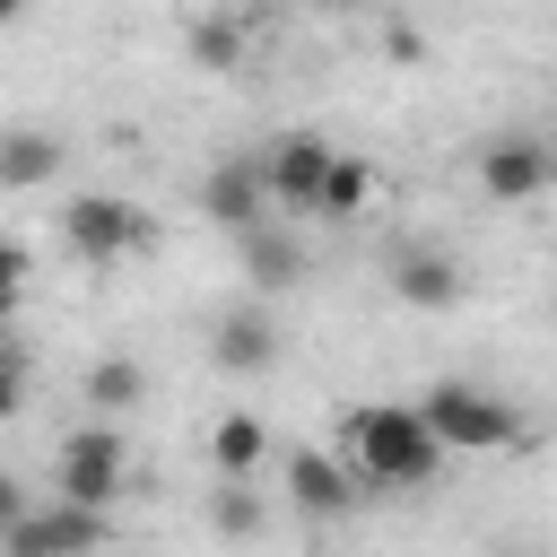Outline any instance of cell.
<instances>
[{"label":"cell","mask_w":557,"mask_h":557,"mask_svg":"<svg viewBox=\"0 0 557 557\" xmlns=\"http://www.w3.org/2000/svg\"><path fill=\"white\" fill-rule=\"evenodd\" d=\"M183 52H191L209 78H235V70L252 61V35H244V17L209 9V17H191V26H183Z\"/></svg>","instance_id":"2e32d148"},{"label":"cell","mask_w":557,"mask_h":557,"mask_svg":"<svg viewBox=\"0 0 557 557\" xmlns=\"http://www.w3.org/2000/svg\"><path fill=\"white\" fill-rule=\"evenodd\" d=\"M61 244H70V261L104 270V261H122V252H148L157 226H148L122 191H70V200H61Z\"/></svg>","instance_id":"3957f363"},{"label":"cell","mask_w":557,"mask_h":557,"mask_svg":"<svg viewBox=\"0 0 557 557\" xmlns=\"http://www.w3.org/2000/svg\"><path fill=\"white\" fill-rule=\"evenodd\" d=\"M235 252H244V278H252V287H296V278H305V244H296L278 218H252V226L235 235Z\"/></svg>","instance_id":"4fadbf2b"},{"label":"cell","mask_w":557,"mask_h":557,"mask_svg":"<svg viewBox=\"0 0 557 557\" xmlns=\"http://www.w3.org/2000/svg\"><path fill=\"white\" fill-rule=\"evenodd\" d=\"M17 409H26V374H17V366H0V426H9Z\"/></svg>","instance_id":"7402d4cb"},{"label":"cell","mask_w":557,"mask_h":557,"mask_svg":"<svg viewBox=\"0 0 557 557\" xmlns=\"http://www.w3.org/2000/svg\"><path fill=\"white\" fill-rule=\"evenodd\" d=\"M26 505H35V496H26V479H17V470H0V531H9Z\"/></svg>","instance_id":"44dd1931"},{"label":"cell","mask_w":557,"mask_h":557,"mask_svg":"<svg viewBox=\"0 0 557 557\" xmlns=\"http://www.w3.org/2000/svg\"><path fill=\"white\" fill-rule=\"evenodd\" d=\"M261 461H270V426H261L252 409H226V418L209 426V470H218V479H252Z\"/></svg>","instance_id":"e0dca14e"},{"label":"cell","mask_w":557,"mask_h":557,"mask_svg":"<svg viewBox=\"0 0 557 557\" xmlns=\"http://www.w3.org/2000/svg\"><path fill=\"white\" fill-rule=\"evenodd\" d=\"M278 348H287V339H278V313H270L261 296H252V305H226V313L209 322V366H218V374H270Z\"/></svg>","instance_id":"ba28073f"},{"label":"cell","mask_w":557,"mask_h":557,"mask_svg":"<svg viewBox=\"0 0 557 557\" xmlns=\"http://www.w3.org/2000/svg\"><path fill=\"white\" fill-rule=\"evenodd\" d=\"M322 165H331V139H313V131H278V148H261L270 209H313V191H322Z\"/></svg>","instance_id":"9c48e42d"},{"label":"cell","mask_w":557,"mask_h":557,"mask_svg":"<svg viewBox=\"0 0 557 557\" xmlns=\"http://www.w3.org/2000/svg\"><path fill=\"white\" fill-rule=\"evenodd\" d=\"M200 209H209V226H226V235H244L252 218H270L261 157H226V165H209V174H200Z\"/></svg>","instance_id":"30bf717a"},{"label":"cell","mask_w":557,"mask_h":557,"mask_svg":"<svg viewBox=\"0 0 557 557\" xmlns=\"http://www.w3.org/2000/svg\"><path fill=\"white\" fill-rule=\"evenodd\" d=\"M61 165H70V148L52 131H0V191H44V183H61Z\"/></svg>","instance_id":"9a60e30c"},{"label":"cell","mask_w":557,"mask_h":557,"mask_svg":"<svg viewBox=\"0 0 557 557\" xmlns=\"http://www.w3.org/2000/svg\"><path fill=\"white\" fill-rule=\"evenodd\" d=\"M26 278H35V252H26L17 235H0V322L26 305Z\"/></svg>","instance_id":"d6986e66"},{"label":"cell","mask_w":557,"mask_h":557,"mask_svg":"<svg viewBox=\"0 0 557 557\" xmlns=\"http://www.w3.org/2000/svg\"><path fill=\"white\" fill-rule=\"evenodd\" d=\"M278 479H287V505L313 513V522H339V513L366 505V479L348 470V453H313V444H296V453L278 461Z\"/></svg>","instance_id":"52a82bcc"},{"label":"cell","mask_w":557,"mask_h":557,"mask_svg":"<svg viewBox=\"0 0 557 557\" xmlns=\"http://www.w3.org/2000/svg\"><path fill=\"white\" fill-rule=\"evenodd\" d=\"M383 52H392V61H426V35H418V26H400V17H392V26H383Z\"/></svg>","instance_id":"ffe728a7"},{"label":"cell","mask_w":557,"mask_h":557,"mask_svg":"<svg viewBox=\"0 0 557 557\" xmlns=\"http://www.w3.org/2000/svg\"><path fill=\"white\" fill-rule=\"evenodd\" d=\"M339 453L366 487H435L444 479V444L418 418V400H357L339 409Z\"/></svg>","instance_id":"6da1fadb"},{"label":"cell","mask_w":557,"mask_h":557,"mask_svg":"<svg viewBox=\"0 0 557 557\" xmlns=\"http://www.w3.org/2000/svg\"><path fill=\"white\" fill-rule=\"evenodd\" d=\"M548 183H557V148H548V139L496 131V139L479 148V191H487V209H522V200H540Z\"/></svg>","instance_id":"5b68a950"},{"label":"cell","mask_w":557,"mask_h":557,"mask_svg":"<svg viewBox=\"0 0 557 557\" xmlns=\"http://www.w3.org/2000/svg\"><path fill=\"white\" fill-rule=\"evenodd\" d=\"M374 200H383V174H374V157H339V148H331V165H322V191H313V218H339V226H357V218H374Z\"/></svg>","instance_id":"8fae6325"},{"label":"cell","mask_w":557,"mask_h":557,"mask_svg":"<svg viewBox=\"0 0 557 557\" xmlns=\"http://www.w3.org/2000/svg\"><path fill=\"white\" fill-rule=\"evenodd\" d=\"M52 479H61L70 505H113V496L131 487V444H122V426H70L61 453H52Z\"/></svg>","instance_id":"277c9868"},{"label":"cell","mask_w":557,"mask_h":557,"mask_svg":"<svg viewBox=\"0 0 557 557\" xmlns=\"http://www.w3.org/2000/svg\"><path fill=\"white\" fill-rule=\"evenodd\" d=\"M17 17H26V0H0V26H17Z\"/></svg>","instance_id":"cb8c5ba5"},{"label":"cell","mask_w":557,"mask_h":557,"mask_svg":"<svg viewBox=\"0 0 557 557\" xmlns=\"http://www.w3.org/2000/svg\"><path fill=\"white\" fill-rule=\"evenodd\" d=\"M418 418L435 426L444 453H513L522 444V409L487 383H435V392H418Z\"/></svg>","instance_id":"7a4b0ae2"},{"label":"cell","mask_w":557,"mask_h":557,"mask_svg":"<svg viewBox=\"0 0 557 557\" xmlns=\"http://www.w3.org/2000/svg\"><path fill=\"white\" fill-rule=\"evenodd\" d=\"M392 296H400V305H418V313H444V305H461V261H453V252H435V244H426V252L409 244V252L392 261Z\"/></svg>","instance_id":"7c38bea8"},{"label":"cell","mask_w":557,"mask_h":557,"mask_svg":"<svg viewBox=\"0 0 557 557\" xmlns=\"http://www.w3.org/2000/svg\"><path fill=\"white\" fill-rule=\"evenodd\" d=\"M104 540H113V513H104V505H70V496L44 505V513L26 505V513L0 531L9 557H70V548H104Z\"/></svg>","instance_id":"8992f818"},{"label":"cell","mask_w":557,"mask_h":557,"mask_svg":"<svg viewBox=\"0 0 557 557\" xmlns=\"http://www.w3.org/2000/svg\"><path fill=\"white\" fill-rule=\"evenodd\" d=\"M261 522H270V513H261V496H252L244 479H226V487H209V531H218V540H252Z\"/></svg>","instance_id":"ac0fdd59"},{"label":"cell","mask_w":557,"mask_h":557,"mask_svg":"<svg viewBox=\"0 0 557 557\" xmlns=\"http://www.w3.org/2000/svg\"><path fill=\"white\" fill-rule=\"evenodd\" d=\"M78 392H87V409H96V418H131V409L148 400V366H139L131 348H104V357L78 374Z\"/></svg>","instance_id":"5bb4252c"},{"label":"cell","mask_w":557,"mask_h":557,"mask_svg":"<svg viewBox=\"0 0 557 557\" xmlns=\"http://www.w3.org/2000/svg\"><path fill=\"white\" fill-rule=\"evenodd\" d=\"M305 9H313V17H366L374 0H305Z\"/></svg>","instance_id":"603a6c76"}]
</instances>
